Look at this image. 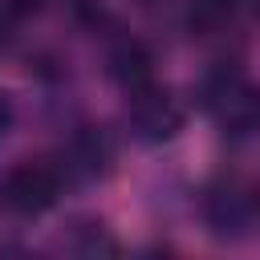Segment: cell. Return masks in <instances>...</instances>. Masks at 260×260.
Listing matches in <instances>:
<instances>
[{"label": "cell", "mask_w": 260, "mask_h": 260, "mask_svg": "<svg viewBox=\"0 0 260 260\" xmlns=\"http://www.w3.org/2000/svg\"><path fill=\"white\" fill-rule=\"evenodd\" d=\"M126 114H130V126H134L146 142L171 138V134L179 130V122H183V114H179V106L171 102V93L158 89V85H150V81L138 85V89H130Z\"/></svg>", "instance_id": "obj_2"}, {"label": "cell", "mask_w": 260, "mask_h": 260, "mask_svg": "<svg viewBox=\"0 0 260 260\" xmlns=\"http://www.w3.org/2000/svg\"><path fill=\"white\" fill-rule=\"evenodd\" d=\"M110 73H114L126 89H138V85L150 81V57H146L138 45H126V49H118V53L110 57Z\"/></svg>", "instance_id": "obj_4"}, {"label": "cell", "mask_w": 260, "mask_h": 260, "mask_svg": "<svg viewBox=\"0 0 260 260\" xmlns=\"http://www.w3.org/2000/svg\"><path fill=\"white\" fill-rule=\"evenodd\" d=\"M232 12H236V0H191L187 24H191V32L211 37V32H219L223 24H232Z\"/></svg>", "instance_id": "obj_3"}, {"label": "cell", "mask_w": 260, "mask_h": 260, "mask_svg": "<svg viewBox=\"0 0 260 260\" xmlns=\"http://www.w3.org/2000/svg\"><path fill=\"white\" fill-rule=\"evenodd\" d=\"M65 175L53 162H16L0 175V203L12 215H41L61 199Z\"/></svg>", "instance_id": "obj_1"}, {"label": "cell", "mask_w": 260, "mask_h": 260, "mask_svg": "<svg viewBox=\"0 0 260 260\" xmlns=\"http://www.w3.org/2000/svg\"><path fill=\"white\" fill-rule=\"evenodd\" d=\"M8 122H12V106H8V98L0 93V134L8 130Z\"/></svg>", "instance_id": "obj_5"}]
</instances>
